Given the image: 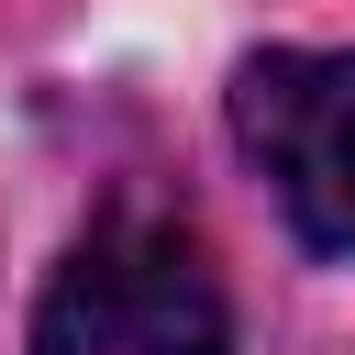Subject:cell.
I'll return each instance as SVG.
<instances>
[{"instance_id":"cell-1","label":"cell","mask_w":355,"mask_h":355,"mask_svg":"<svg viewBox=\"0 0 355 355\" xmlns=\"http://www.w3.org/2000/svg\"><path fill=\"white\" fill-rule=\"evenodd\" d=\"M33 355H233L211 255L178 222H100L33 311Z\"/></svg>"},{"instance_id":"cell-2","label":"cell","mask_w":355,"mask_h":355,"mask_svg":"<svg viewBox=\"0 0 355 355\" xmlns=\"http://www.w3.org/2000/svg\"><path fill=\"white\" fill-rule=\"evenodd\" d=\"M255 166L322 255H355V55H255L233 89Z\"/></svg>"}]
</instances>
